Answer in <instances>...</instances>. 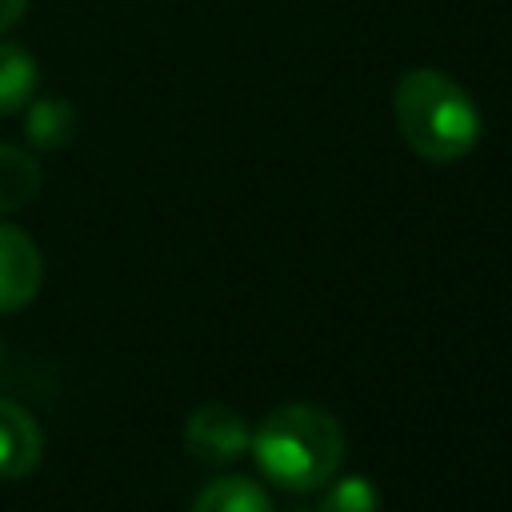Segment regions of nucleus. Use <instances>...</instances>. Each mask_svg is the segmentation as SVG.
I'll use <instances>...</instances> for the list:
<instances>
[{"label":"nucleus","instance_id":"obj_2","mask_svg":"<svg viewBox=\"0 0 512 512\" xmlns=\"http://www.w3.org/2000/svg\"><path fill=\"white\" fill-rule=\"evenodd\" d=\"M248 448L272 484L288 492H316L344 464V428L328 408L280 404L260 420Z\"/></svg>","mask_w":512,"mask_h":512},{"label":"nucleus","instance_id":"obj_10","mask_svg":"<svg viewBox=\"0 0 512 512\" xmlns=\"http://www.w3.org/2000/svg\"><path fill=\"white\" fill-rule=\"evenodd\" d=\"M376 488L368 484V476L352 472V476H332L324 484L320 508L316 512H376Z\"/></svg>","mask_w":512,"mask_h":512},{"label":"nucleus","instance_id":"obj_3","mask_svg":"<svg viewBox=\"0 0 512 512\" xmlns=\"http://www.w3.org/2000/svg\"><path fill=\"white\" fill-rule=\"evenodd\" d=\"M248 424L228 404H200L184 424V444L204 464H232L248 452Z\"/></svg>","mask_w":512,"mask_h":512},{"label":"nucleus","instance_id":"obj_6","mask_svg":"<svg viewBox=\"0 0 512 512\" xmlns=\"http://www.w3.org/2000/svg\"><path fill=\"white\" fill-rule=\"evenodd\" d=\"M24 136L32 148L40 152H56V148H68L72 136H76V108L72 100L64 96H40V100H28L24 104Z\"/></svg>","mask_w":512,"mask_h":512},{"label":"nucleus","instance_id":"obj_11","mask_svg":"<svg viewBox=\"0 0 512 512\" xmlns=\"http://www.w3.org/2000/svg\"><path fill=\"white\" fill-rule=\"evenodd\" d=\"M24 12H28V0H0V32L16 28L24 20Z\"/></svg>","mask_w":512,"mask_h":512},{"label":"nucleus","instance_id":"obj_8","mask_svg":"<svg viewBox=\"0 0 512 512\" xmlns=\"http://www.w3.org/2000/svg\"><path fill=\"white\" fill-rule=\"evenodd\" d=\"M192 512H272V500L248 476H216L196 492Z\"/></svg>","mask_w":512,"mask_h":512},{"label":"nucleus","instance_id":"obj_9","mask_svg":"<svg viewBox=\"0 0 512 512\" xmlns=\"http://www.w3.org/2000/svg\"><path fill=\"white\" fill-rule=\"evenodd\" d=\"M40 192V160L28 148L0 140V212L24 208Z\"/></svg>","mask_w":512,"mask_h":512},{"label":"nucleus","instance_id":"obj_5","mask_svg":"<svg viewBox=\"0 0 512 512\" xmlns=\"http://www.w3.org/2000/svg\"><path fill=\"white\" fill-rule=\"evenodd\" d=\"M40 456L44 432L36 416L16 400H0V480H24L28 472H36Z\"/></svg>","mask_w":512,"mask_h":512},{"label":"nucleus","instance_id":"obj_7","mask_svg":"<svg viewBox=\"0 0 512 512\" xmlns=\"http://www.w3.org/2000/svg\"><path fill=\"white\" fill-rule=\"evenodd\" d=\"M40 84V68L32 60V52L24 44L0 40V116L20 112Z\"/></svg>","mask_w":512,"mask_h":512},{"label":"nucleus","instance_id":"obj_12","mask_svg":"<svg viewBox=\"0 0 512 512\" xmlns=\"http://www.w3.org/2000/svg\"><path fill=\"white\" fill-rule=\"evenodd\" d=\"M296 512H308V508H296Z\"/></svg>","mask_w":512,"mask_h":512},{"label":"nucleus","instance_id":"obj_4","mask_svg":"<svg viewBox=\"0 0 512 512\" xmlns=\"http://www.w3.org/2000/svg\"><path fill=\"white\" fill-rule=\"evenodd\" d=\"M44 280V256L36 240L16 228L0 224V312H20Z\"/></svg>","mask_w":512,"mask_h":512},{"label":"nucleus","instance_id":"obj_1","mask_svg":"<svg viewBox=\"0 0 512 512\" xmlns=\"http://www.w3.org/2000/svg\"><path fill=\"white\" fill-rule=\"evenodd\" d=\"M392 112L404 144L428 164L464 160L484 132L476 100L440 68H408L396 80Z\"/></svg>","mask_w":512,"mask_h":512}]
</instances>
